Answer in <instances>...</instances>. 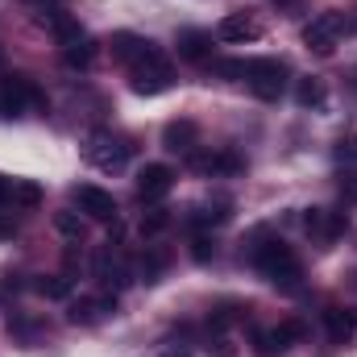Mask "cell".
Here are the masks:
<instances>
[{
	"instance_id": "cell-1",
	"label": "cell",
	"mask_w": 357,
	"mask_h": 357,
	"mask_svg": "<svg viewBox=\"0 0 357 357\" xmlns=\"http://www.w3.org/2000/svg\"><path fill=\"white\" fill-rule=\"evenodd\" d=\"M250 262H254V270L266 278L270 287H278V291H295L299 278H303V266H299L295 250H291L287 241H278V237H266V233L254 237Z\"/></svg>"
},
{
	"instance_id": "cell-2",
	"label": "cell",
	"mask_w": 357,
	"mask_h": 357,
	"mask_svg": "<svg viewBox=\"0 0 357 357\" xmlns=\"http://www.w3.org/2000/svg\"><path fill=\"white\" fill-rule=\"evenodd\" d=\"M133 154V142L112 133V129H96L88 142H84V158H88L96 171H121Z\"/></svg>"
},
{
	"instance_id": "cell-3",
	"label": "cell",
	"mask_w": 357,
	"mask_h": 357,
	"mask_svg": "<svg viewBox=\"0 0 357 357\" xmlns=\"http://www.w3.org/2000/svg\"><path fill=\"white\" fill-rule=\"evenodd\" d=\"M287 63H278V59H250L245 63V75H241V84L254 91L258 100H278L282 91H287Z\"/></svg>"
},
{
	"instance_id": "cell-4",
	"label": "cell",
	"mask_w": 357,
	"mask_h": 357,
	"mask_svg": "<svg viewBox=\"0 0 357 357\" xmlns=\"http://www.w3.org/2000/svg\"><path fill=\"white\" fill-rule=\"evenodd\" d=\"M129 88L137 91V96H162V91L175 88V67L154 50L146 63L129 67Z\"/></svg>"
},
{
	"instance_id": "cell-5",
	"label": "cell",
	"mask_w": 357,
	"mask_h": 357,
	"mask_svg": "<svg viewBox=\"0 0 357 357\" xmlns=\"http://www.w3.org/2000/svg\"><path fill=\"white\" fill-rule=\"evenodd\" d=\"M29 104H46V96L38 91V84H33L29 75H4V79H0V116H4V121L25 116Z\"/></svg>"
},
{
	"instance_id": "cell-6",
	"label": "cell",
	"mask_w": 357,
	"mask_h": 357,
	"mask_svg": "<svg viewBox=\"0 0 357 357\" xmlns=\"http://www.w3.org/2000/svg\"><path fill=\"white\" fill-rule=\"evenodd\" d=\"M341 33H345V13L328 8V13H320V17H312L303 25V46L316 50V54H333L337 42H341Z\"/></svg>"
},
{
	"instance_id": "cell-7",
	"label": "cell",
	"mask_w": 357,
	"mask_h": 357,
	"mask_svg": "<svg viewBox=\"0 0 357 357\" xmlns=\"http://www.w3.org/2000/svg\"><path fill=\"white\" fill-rule=\"evenodd\" d=\"M303 333H307L303 320H282V324H274V328H258V333H254V354L258 357H282L291 345L303 341Z\"/></svg>"
},
{
	"instance_id": "cell-8",
	"label": "cell",
	"mask_w": 357,
	"mask_h": 357,
	"mask_svg": "<svg viewBox=\"0 0 357 357\" xmlns=\"http://www.w3.org/2000/svg\"><path fill=\"white\" fill-rule=\"evenodd\" d=\"M303 229H307V237H312V241L333 245L337 237H345V233H349V216H345V212H337V208H307V212H303Z\"/></svg>"
},
{
	"instance_id": "cell-9",
	"label": "cell",
	"mask_w": 357,
	"mask_h": 357,
	"mask_svg": "<svg viewBox=\"0 0 357 357\" xmlns=\"http://www.w3.org/2000/svg\"><path fill=\"white\" fill-rule=\"evenodd\" d=\"M91 274H96L104 287H112V291H121V287H129V282H133V266L125 262V254H121L112 241L91 258Z\"/></svg>"
},
{
	"instance_id": "cell-10",
	"label": "cell",
	"mask_w": 357,
	"mask_h": 357,
	"mask_svg": "<svg viewBox=\"0 0 357 357\" xmlns=\"http://www.w3.org/2000/svg\"><path fill=\"white\" fill-rule=\"evenodd\" d=\"M71 199L79 204V212H84L88 220H100V225L116 220V199H112V191H104V187H96V183L71 187Z\"/></svg>"
},
{
	"instance_id": "cell-11",
	"label": "cell",
	"mask_w": 357,
	"mask_h": 357,
	"mask_svg": "<svg viewBox=\"0 0 357 357\" xmlns=\"http://www.w3.org/2000/svg\"><path fill=\"white\" fill-rule=\"evenodd\" d=\"M187 162H191V171H199L208 178H225L245 171V158L233 154V150H195V154H187Z\"/></svg>"
},
{
	"instance_id": "cell-12",
	"label": "cell",
	"mask_w": 357,
	"mask_h": 357,
	"mask_svg": "<svg viewBox=\"0 0 357 357\" xmlns=\"http://www.w3.org/2000/svg\"><path fill=\"white\" fill-rule=\"evenodd\" d=\"M171 187H175V171H171L167 162H146V167L137 171V199H142V204L167 199Z\"/></svg>"
},
{
	"instance_id": "cell-13",
	"label": "cell",
	"mask_w": 357,
	"mask_h": 357,
	"mask_svg": "<svg viewBox=\"0 0 357 357\" xmlns=\"http://www.w3.org/2000/svg\"><path fill=\"white\" fill-rule=\"evenodd\" d=\"M112 312H116V291H104V295H84V299H75V303H71V312H67V320L91 328V324L108 320Z\"/></svg>"
},
{
	"instance_id": "cell-14",
	"label": "cell",
	"mask_w": 357,
	"mask_h": 357,
	"mask_svg": "<svg viewBox=\"0 0 357 357\" xmlns=\"http://www.w3.org/2000/svg\"><path fill=\"white\" fill-rule=\"evenodd\" d=\"M112 59L121 63V67H137V63H146L150 54H154V42L150 38H142V33H129V29H121V33H112Z\"/></svg>"
},
{
	"instance_id": "cell-15",
	"label": "cell",
	"mask_w": 357,
	"mask_h": 357,
	"mask_svg": "<svg viewBox=\"0 0 357 357\" xmlns=\"http://www.w3.org/2000/svg\"><path fill=\"white\" fill-rule=\"evenodd\" d=\"M216 38L220 42H258L262 38V21L254 13H229L220 25H216Z\"/></svg>"
},
{
	"instance_id": "cell-16",
	"label": "cell",
	"mask_w": 357,
	"mask_h": 357,
	"mask_svg": "<svg viewBox=\"0 0 357 357\" xmlns=\"http://www.w3.org/2000/svg\"><path fill=\"white\" fill-rule=\"evenodd\" d=\"M162 146L171 150V154H195V146H199V125L195 121H187V116H178V121H171L167 129H162Z\"/></svg>"
},
{
	"instance_id": "cell-17",
	"label": "cell",
	"mask_w": 357,
	"mask_h": 357,
	"mask_svg": "<svg viewBox=\"0 0 357 357\" xmlns=\"http://www.w3.org/2000/svg\"><path fill=\"white\" fill-rule=\"evenodd\" d=\"M175 50L183 63H208L212 59V33L208 29H178Z\"/></svg>"
},
{
	"instance_id": "cell-18",
	"label": "cell",
	"mask_w": 357,
	"mask_h": 357,
	"mask_svg": "<svg viewBox=\"0 0 357 357\" xmlns=\"http://www.w3.org/2000/svg\"><path fill=\"white\" fill-rule=\"evenodd\" d=\"M324 328L333 345H354L357 341V312L354 307H328L324 312Z\"/></svg>"
},
{
	"instance_id": "cell-19",
	"label": "cell",
	"mask_w": 357,
	"mask_h": 357,
	"mask_svg": "<svg viewBox=\"0 0 357 357\" xmlns=\"http://www.w3.org/2000/svg\"><path fill=\"white\" fill-rule=\"evenodd\" d=\"M171 250L167 245H146L142 254H137V266H133V274L137 278H146V282H158L162 274H167V266H171Z\"/></svg>"
},
{
	"instance_id": "cell-20",
	"label": "cell",
	"mask_w": 357,
	"mask_h": 357,
	"mask_svg": "<svg viewBox=\"0 0 357 357\" xmlns=\"http://www.w3.org/2000/svg\"><path fill=\"white\" fill-rule=\"evenodd\" d=\"M63 63H67L71 71H88L91 63H96V42H91L88 33H79V38L63 42Z\"/></svg>"
},
{
	"instance_id": "cell-21",
	"label": "cell",
	"mask_w": 357,
	"mask_h": 357,
	"mask_svg": "<svg viewBox=\"0 0 357 357\" xmlns=\"http://www.w3.org/2000/svg\"><path fill=\"white\" fill-rule=\"evenodd\" d=\"M229 208H233L229 199H208V204L191 208V225H195V229H216V225H225V220L233 216Z\"/></svg>"
},
{
	"instance_id": "cell-22",
	"label": "cell",
	"mask_w": 357,
	"mask_h": 357,
	"mask_svg": "<svg viewBox=\"0 0 357 357\" xmlns=\"http://www.w3.org/2000/svg\"><path fill=\"white\" fill-rule=\"evenodd\" d=\"M171 208H162V204H150L146 212H142V220H137V233L142 237H158V233H167L171 229Z\"/></svg>"
},
{
	"instance_id": "cell-23",
	"label": "cell",
	"mask_w": 357,
	"mask_h": 357,
	"mask_svg": "<svg viewBox=\"0 0 357 357\" xmlns=\"http://www.w3.org/2000/svg\"><path fill=\"white\" fill-rule=\"evenodd\" d=\"M33 295H42V299H71V274H38L33 278Z\"/></svg>"
},
{
	"instance_id": "cell-24",
	"label": "cell",
	"mask_w": 357,
	"mask_h": 357,
	"mask_svg": "<svg viewBox=\"0 0 357 357\" xmlns=\"http://www.w3.org/2000/svg\"><path fill=\"white\" fill-rule=\"evenodd\" d=\"M245 316H250V307H245V303H216V307H212V316H208V324H212V333H225V328L241 324Z\"/></svg>"
},
{
	"instance_id": "cell-25",
	"label": "cell",
	"mask_w": 357,
	"mask_h": 357,
	"mask_svg": "<svg viewBox=\"0 0 357 357\" xmlns=\"http://www.w3.org/2000/svg\"><path fill=\"white\" fill-rule=\"evenodd\" d=\"M324 100H328V88H324V79L307 75V79H299V84H295V104H299V108H320Z\"/></svg>"
},
{
	"instance_id": "cell-26",
	"label": "cell",
	"mask_w": 357,
	"mask_h": 357,
	"mask_svg": "<svg viewBox=\"0 0 357 357\" xmlns=\"http://www.w3.org/2000/svg\"><path fill=\"white\" fill-rule=\"evenodd\" d=\"M8 204L13 208H38L42 204V187L33 183V178H13V191H8Z\"/></svg>"
},
{
	"instance_id": "cell-27",
	"label": "cell",
	"mask_w": 357,
	"mask_h": 357,
	"mask_svg": "<svg viewBox=\"0 0 357 357\" xmlns=\"http://www.w3.org/2000/svg\"><path fill=\"white\" fill-rule=\"evenodd\" d=\"M54 229H59L71 245H79V241L88 237V220H84L79 212H54Z\"/></svg>"
},
{
	"instance_id": "cell-28",
	"label": "cell",
	"mask_w": 357,
	"mask_h": 357,
	"mask_svg": "<svg viewBox=\"0 0 357 357\" xmlns=\"http://www.w3.org/2000/svg\"><path fill=\"white\" fill-rule=\"evenodd\" d=\"M8 333L21 337L25 345H33V337L42 333V324H38V320H21V316H13V320H8Z\"/></svg>"
},
{
	"instance_id": "cell-29",
	"label": "cell",
	"mask_w": 357,
	"mask_h": 357,
	"mask_svg": "<svg viewBox=\"0 0 357 357\" xmlns=\"http://www.w3.org/2000/svg\"><path fill=\"white\" fill-rule=\"evenodd\" d=\"M191 258H195V262H208V258H216V241H212L208 233H195V241H191Z\"/></svg>"
},
{
	"instance_id": "cell-30",
	"label": "cell",
	"mask_w": 357,
	"mask_h": 357,
	"mask_svg": "<svg viewBox=\"0 0 357 357\" xmlns=\"http://www.w3.org/2000/svg\"><path fill=\"white\" fill-rule=\"evenodd\" d=\"M337 158H341V162H357V133H349V137L337 142Z\"/></svg>"
},
{
	"instance_id": "cell-31",
	"label": "cell",
	"mask_w": 357,
	"mask_h": 357,
	"mask_svg": "<svg viewBox=\"0 0 357 357\" xmlns=\"http://www.w3.org/2000/svg\"><path fill=\"white\" fill-rule=\"evenodd\" d=\"M208 354L212 357H237V349H233L225 337H216V341H208Z\"/></svg>"
},
{
	"instance_id": "cell-32",
	"label": "cell",
	"mask_w": 357,
	"mask_h": 357,
	"mask_svg": "<svg viewBox=\"0 0 357 357\" xmlns=\"http://www.w3.org/2000/svg\"><path fill=\"white\" fill-rule=\"evenodd\" d=\"M341 195H345L349 204H357V175H345V178H341Z\"/></svg>"
},
{
	"instance_id": "cell-33",
	"label": "cell",
	"mask_w": 357,
	"mask_h": 357,
	"mask_svg": "<svg viewBox=\"0 0 357 357\" xmlns=\"http://www.w3.org/2000/svg\"><path fill=\"white\" fill-rule=\"evenodd\" d=\"M274 8H278V13H287V17H295V13L303 8V0H274Z\"/></svg>"
},
{
	"instance_id": "cell-34",
	"label": "cell",
	"mask_w": 357,
	"mask_h": 357,
	"mask_svg": "<svg viewBox=\"0 0 357 357\" xmlns=\"http://www.w3.org/2000/svg\"><path fill=\"white\" fill-rule=\"evenodd\" d=\"M21 4H25V8H29V17H33V13H42V8H50L54 0H21Z\"/></svg>"
},
{
	"instance_id": "cell-35",
	"label": "cell",
	"mask_w": 357,
	"mask_h": 357,
	"mask_svg": "<svg viewBox=\"0 0 357 357\" xmlns=\"http://www.w3.org/2000/svg\"><path fill=\"white\" fill-rule=\"evenodd\" d=\"M8 191H13V178L0 175V204H8Z\"/></svg>"
},
{
	"instance_id": "cell-36",
	"label": "cell",
	"mask_w": 357,
	"mask_h": 357,
	"mask_svg": "<svg viewBox=\"0 0 357 357\" xmlns=\"http://www.w3.org/2000/svg\"><path fill=\"white\" fill-rule=\"evenodd\" d=\"M17 233V220H0V237H13Z\"/></svg>"
}]
</instances>
